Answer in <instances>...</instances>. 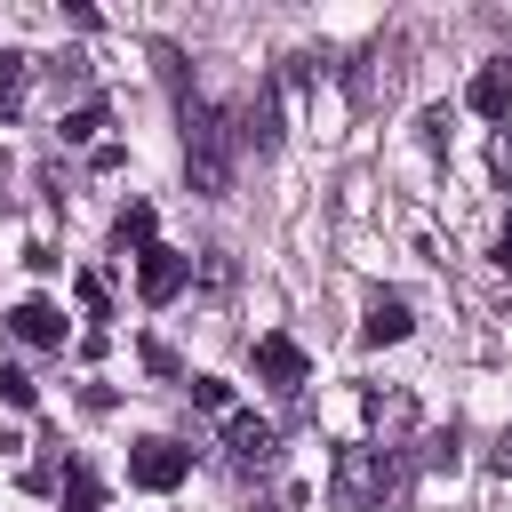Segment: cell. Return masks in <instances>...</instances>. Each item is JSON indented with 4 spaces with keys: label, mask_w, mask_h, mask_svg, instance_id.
Returning <instances> with one entry per match:
<instances>
[{
    "label": "cell",
    "mask_w": 512,
    "mask_h": 512,
    "mask_svg": "<svg viewBox=\"0 0 512 512\" xmlns=\"http://www.w3.org/2000/svg\"><path fill=\"white\" fill-rule=\"evenodd\" d=\"M96 128H104V96H88V104L64 112V144H96Z\"/></svg>",
    "instance_id": "obj_14"
},
{
    "label": "cell",
    "mask_w": 512,
    "mask_h": 512,
    "mask_svg": "<svg viewBox=\"0 0 512 512\" xmlns=\"http://www.w3.org/2000/svg\"><path fill=\"white\" fill-rule=\"evenodd\" d=\"M0 400H8V408H32V400H40V384H32L16 360H0Z\"/></svg>",
    "instance_id": "obj_15"
},
{
    "label": "cell",
    "mask_w": 512,
    "mask_h": 512,
    "mask_svg": "<svg viewBox=\"0 0 512 512\" xmlns=\"http://www.w3.org/2000/svg\"><path fill=\"white\" fill-rule=\"evenodd\" d=\"M64 512H104V488H96V472H88V464H72V472H64Z\"/></svg>",
    "instance_id": "obj_13"
},
{
    "label": "cell",
    "mask_w": 512,
    "mask_h": 512,
    "mask_svg": "<svg viewBox=\"0 0 512 512\" xmlns=\"http://www.w3.org/2000/svg\"><path fill=\"white\" fill-rule=\"evenodd\" d=\"M24 80H32V56L24 48H0V112L24 104Z\"/></svg>",
    "instance_id": "obj_12"
},
{
    "label": "cell",
    "mask_w": 512,
    "mask_h": 512,
    "mask_svg": "<svg viewBox=\"0 0 512 512\" xmlns=\"http://www.w3.org/2000/svg\"><path fill=\"white\" fill-rule=\"evenodd\" d=\"M184 480H192V448H184V440L152 432V440H136V448H128V488L168 496V488H184Z\"/></svg>",
    "instance_id": "obj_3"
},
{
    "label": "cell",
    "mask_w": 512,
    "mask_h": 512,
    "mask_svg": "<svg viewBox=\"0 0 512 512\" xmlns=\"http://www.w3.org/2000/svg\"><path fill=\"white\" fill-rule=\"evenodd\" d=\"M232 160H240V112L184 96V168H192V192L216 200L232 184Z\"/></svg>",
    "instance_id": "obj_1"
},
{
    "label": "cell",
    "mask_w": 512,
    "mask_h": 512,
    "mask_svg": "<svg viewBox=\"0 0 512 512\" xmlns=\"http://www.w3.org/2000/svg\"><path fill=\"white\" fill-rule=\"evenodd\" d=\"M152 232H160L152 200H128V208L112 216V248H120V256H144V248H152Z\"/></svg>",
    "instance_id": "obj_10"
},
{
    "label": "cell",
    "mask_w": 512,
    "mask_h": 512,
    "mask_svg": "<svg viewBox=\"0 0 512 512\" xmlns=\"http://www.w3.org/2000/svg\"><path fill=\"white\" fill-rule=\"evenodd\" d=\"M488 256H496V264L512 272V208H504V224H496V248H488Z\"/></svg>",
    "instance_id": "obj_20"
},
{
    "label": "cell",
    "mask_w": 512,
    "mask_h": 512,
    "mask_svg": "<svg viewBox=\"0 0 512 512\" xmlns=\"http://www.w3.org/2000/svg\"><path fill=\"white\" fill-rule=\"evenodd\" d=\"M192 400L216 408V416H232V384H224V376H192Z\"/></svg>",
    "instance_id": "obj_16"
},
{
    "label": "cell",
    "mask_w": 512,
    "mask_h": 512,
    "mask_svg": "<svg viewBox=\"0 0 512 512\" xmlns=\"http://www.w3.org/2000/svg\"><path fill=\"white\" fill-rule=\"evenodd\" d=\"M416 328V312H408V296H392V288H376L368 296V320H360V344H400Z\"/></svg>",
    "instance_id": "obj_7"
},
{
    "label": "cell",
    "mask_w": 512,
    "mask_h": 512,
    "mask_svg": "<svg viewBox=\"0 0 512 512\" xmlns=\"http://www.w3.org/2000/svg\"><path fill=\"white\" fill-rule=\"evenodd\" d=\"M392 488H400V448L360 440V448L336 456V504H344V512H376Z\"/></svg>",
    "instance_id": "obj_2"
},
{
    "label": "cell",
    "mask_w": 512,
    "mask_h": 512,
    "mask_svg": "<svg viewBox=\"0 0 512 512\" xmlns=\"http://www.w3.org/2000/svg\"><path fill=\"white\" fill-rule=\"evenodd\" d=\"M8 328H16V344H32V352H64V312H56L48 296H24V304L8 312Z\"/></svg>",
    "instance_id": "obj_6"
},
{
    "label": "cell",
    "mask_w": 512,
    "mask_h": 512,
    "mask_svg": "<svg viewBox=\"0 0 512 512\" xmlns=\"http://www.w3.org/2000/svg\"><path fill=\"white\" fill-rule=\"evenodd\" d=\"M368 424L384 432L376 448H400V432L416 424V400H408V392H368Z\"/></svg>",
    "instance_id": "obj_11"
},
{
    "label": "cell",
    "mask_w": 512,
    "mask_h": 512,
    "mask_svg": "<svg viewBox=\"0 0 512 512\" xmlns=\"http://www.w3.org/2000/svg\"><path fill=\"white\" fill-rule=\"evenodd\" d=\"M416 128H424V152H440V144H448V104H432Z\"/></svg>",
    "instance_id": "obj_18"
},
{
    "label": "cell",
    "mask_w": 512,
    "mask_h": 512,
    "mask_svg": "<svg viewBox=\"0 0 512 512\" xmlns=\"http://www.w3.org/2000/svg\"><path fill=\"white\" fill-rule=\"evenodd\" d=\"M256 376H264L272 392H304L312 360H304V344H296L288 328H264V336H256Z\"/></svg>",
    "instance_id": "obj_5"
},
{
    "label": "cell",
    "mask_w": 512,
    "mask_h": 512,
    "mask_svg": "<svg viewBox=\"0 0 512 512\" xmlns=\"http://www.w3.org/2000/svg\"><path fill=\"white\" fill-rule=\"evenodd\" d=\"M272 440H280V432H272L256 408H232V416H224V448H232L240 464H272Z\"/></svg>",
    "instance_id": "obj_8"
},
{
    "label": "cell",
    "mask_w": 512,
    "mask_h": 512,
    "mask_svg": "<svg viewBox=\"0 0 512 512\" xmlns=\"http://www.w3.org/2000/svg\"><path fill=\"white\" fill-rule=\"evenodd\" d=\"M80 304H88V312H96V320H104V312H112V296H104V280H96V272H80Z\"/></svg>",
    "instance_id": "obj_19"
},
{
    "label": "cell",
    "mask_w": 512,
    "mask_h": 512,
    "mask_svg": "<svg viewBox=\"0 0 512 512\" xmlns=\"http://www.w3.org/2000/svg\"><path fill=\"white\" fill-rule=\"evenodd\" d=\"M496 472H512V424L496 432Z\"/></svg>",
    "instance_id": "obj_21"
},
{
    "label": "cell",
    "mask_w": 512,
    "mask_h": 512,
    "mask_svg": "<svg viewBox=\"0 0 512 512\" xmlns=\"http://www.w3.org/2000/svg\"><path fill=\"white\" fill-rule=\"evenodd\" d=\"M184 280H192V256H184V248H160V240H152V248L136 256V296H144V304H176Z\"/></svg>",
    "instance_id": "obj_4"
},
{
    "label": "cell",
    "mask_w": 512,
    "mask_h": 512,
    "mask_svg": "<svg viewBox=\"0 0 512 512\" xmlns=\"http://www.w3.org/2000/svg\"><path fill=\"white\" fill-rule=\"evenodd\" d=\"M136 360H144V368H152V376H184V368H176V352H168V344H160V336H144V344H136Z\"/></svg>",
    "instance_id": "obj_17"
},
{
    "label": "cell",
    "mask_w": 512,
    "mask_h": 512,
    "mask_svg": "<svg viewBox=\"0 0 512 512\" xmlns=\"http://www.w3.org/2000/svg\"><path fill=\"white\" fill-rule=\"evenodd\" d=\"M464 104H472L480 120H504V112H512V64H480L472 88H464Z\"/></svg>",
    "instance_id": "obj_9"
}]
</instances>
